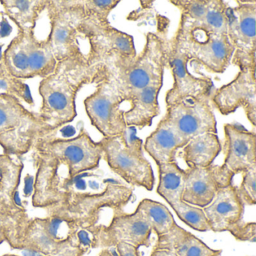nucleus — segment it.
Instances as JSON below:
<instances>
[{
	"label": "nucleus",
	"instance_id": "obj_1",
	"mask_svg": "<svg viewBox=\"0 0 256 256\" xmlns=\"http://www.w3.org/2000/svg\"><path fill=\"white\" fill-rule=\"evenodd\" d=\"M104 72V66L91 62L89 54L58 61L54 71L42 79L38 86L41 120L53 131L72 122L78 115V92L85 85L96 83Z\"/></svg>",
	"mask_w": 256,
	"mask_h": 256
},
{
	"label": "nucleus",
	"instance_id": "obj_2",
	"mask_svg": "<svg viewBox=\"0 0 256 256\" xmlns=\"http://www.w3.org/2000/svg\"><path fill=\"white\" fill-rule=\"evenodd\" d=\"M53 131L16 97L0 91V148L2 154L20 158Z\"/></svg>",
	"mask_w": 256,
	"mask_h": 256
},
{
	"label": "nucleus",
	"instance_id": "obj_3",
	"mask_svg": "<svg viewBox=\"0 0 256 256\" xmlns=\"http://www.w3.org/2000/svg\"><path fill=\"white\" fill-rule=\"evenodd\" d=\"M168 49V42L156 34L149 32L143 50L134 59L104 70L124 97L128 92L163 82Z\"/></svg>",
	"mask_w": 256,
	"mask_h": 256
},
{
	"label": "nucleus",
	"instance_id": "obj_4",
	"mask_svg": "<svg viewBox=\"0 0 256 256\" xmlns=\"http://www.w3.org/2000/svg\"><path fill=\"white\" fill-rule=\"evenodd\" d=\"M0 61L8 74L20 80L44 78L54 71L58 64L48 38L41 40L35 32L20 31L7 46Z\"/></svg>",
	"mask_w": 256,
	"mask_h": 256
},
{
	"label": "nucleus",
	"instance_id": "obj_5",
	"mask_svg": "<svg viewBox=\"0 0 256 256\" xmlns=\"http://www.w3.org/2000/svg\"><path fill=\"white\" fill-rule=\"evenodd\" d=\"M32 152L65 166L70 179L96 170L103 158L101 142L92 140L84 127L74 138H48L37 142Z\"/></svg>",
	"mask_w": 256,
	"mask_h": 256
},
{
	"label": "nucleus",
	"instance_id": "obj_6",
	"mask_svg": "<svg viewBox=\"0 0 256 256\" xmlns=\"http://www.w3.org/2000/svg\"><path fill=\"white\" fill-rule=\"evenodd\" d=\"M103 158L112 172L128 184L152 191L155 176L150 162L144 155L143 140L134 136L131 140L126 134L100 140Z\"/></svg>",
	"mask_w": 256,
	"mask_h": 256
},
{
	"label": "nucleus",
	"instance_id": "obj_7",
	"mask_svg": "<svg viewBox=\"0 0 256 256\" xmlns=\"http://www.w3.org/2000/svg\"><path fill=\"white\" fill-rule=\"evenodd\" d=\"M132 196V188L116 180L108 179L101 192L72 191L64 203L53 208L65 212L80 226H94L98 224L103 209L110 208L114 212L122 210Z\"/></svg>",
	"mask_w": 256,
	"mask_h": 256
},
{
	"label": "nucleus",
	"instance_id": "obj_8",
	"mask_svg": "<svg viewBox=\"0 0 256 256\" xmlns=\"http://www.w3.org/2000/svg\"><path fill=\"white\" fill-rule=\"evenodd\" d=\"M46 10L50 26L47 38L58 62L89 54L82 46V41L86 40L78 30L82 18V0L48 1Z\"/></svg>",
	"mask_w": 256,
	"mask_h": 256
},
{
	"label": "nucleus",
	"instance_id": "obj_9",
	"mask_svg": "<svg viewBox=\"0 0 256 256\" xmlns=\"http://www.w3.org/2000/svg\"><path fill=\"white\" fill-rule=\"evenodd\" d=\"M190 56L186 48L182 30L178 28L174 36L168 41L167 66L173 76L172 88L166 92V106H172L184 98L210 97L214 83L206 76L196 77L188 70Z\"/></svg>",
	"mask_w": 256,
	"mask_h": 256
},
{
	"label": "nucleus",
	"instance_id": "obj_10",
	"mask_svg": "<svg viewBox=\"0 0 256 256\" xmlns=\"http://www.w3.org/2000/svg\"><path fill=\"white\" fill-rule=\"evenodd\" d=\"M96 90L84 102L91 125L103 138L126 134L124 119L125 110L121 108L124 97L106 72L95 84Z\"/></svg>",
	"mask_w": 256,
	"mask_h": 256
},
{
	"label": "nucleus",
	"instance_id": "obj_11",
	"mask_svg": "<svg viewBox=\"0 0 256 256\" xmlns=\"http://www.w3.org/2000/svg\"><path fill=\"white\" fill-rule=\"evenodd\" d=\"M229 10L227 35L234 48L232 64L240 70L256 67V1H236Z\"/></svg>",
	"mask_w": 256,
	"mask_h": 256
},
{
	"label": "nucleus",
	"instance_id": "obj_12",
	"mask_svg": "<svg viewBox=\"0 0 256 256\" xmlns=\"http://www.w3.org/2000/svg\"><path fill=\"white\" fill-rule=\"evenodd\" d=\"M164 118L186 143L204 133L217 134L216 120L210 97H188L168 106Z\"/></svg>",
	"mask_w": 256,
	"mask_h": 256
},
{
	"label": "nucleus",
	"instance_id": "obj_13",
	"mask_svg": "<svg viewBox=\"0 0 256 256\" xmlns=\"http://www.w3.org/2000/svg\"><path fill=\"white\" fill-rule=\"evenodd\" d=\"M212 107L222 115L234 114L242 108L247 119L256 128V67L240 70L233 80L216 89L210 96Z\"/></svg>",
	"mask_w": 256,
	"mask_h": 256
},
{
	"label": "nucleus",
	"instance_id": "obj_14",
	"mask_svg": "<svg viewBox=\"0 0 256 256\" xmlns=\"http://www.w3.org/2000/svg\"><path fill=\"white\" fill-rule=\"evenodd\" d=\"M182 32L190 62L214 74H222L227 70L234 52L227 34H206L198 30Z\"/></svg>",
	"mask_w": 256,
	"mask_h": 256
},
{
	"label": "nucleus",
	"instance_id": "obj_15",
	"mask_svg": "<svg viewBox=\"0 0 256 256\" xmlns=\"http://www.w3.org/2000/svg\"><path fill=\"white\" fill-rule=\"evenodd\" d=\"M36 168L32 205L37 209L47 210L49 208L64 203L71 192L70 178L60 172L61 166L53 160L32 152Z\"/></svg>",
	"mask_w": 256,
	"mask_h": 256
},
{
	"label": "nucleus",
	"instance_id": "obj_16",
	"mask_svg": "<svg viewBox=\"0 0 256 256\" xmlns=\"http://www.w3.org/2000/svg\"><path fill=\"white\" fill-rule=\"evenodd\" d=\"M152 228L144 214L136 209L132 214L114 211L108 226L102 224L100 247L112 248L120 242L130 244L137 248L149 247Z\"/></svg>",
	"mask_w": 256,
	"mask_h": 256
},
{
	"label": "nucleus",
	"instance_id": "obj_17",
	"mask_svg": "<svg viewBox=\"0 0 256 256\" xmlns=\"http://www.w3.org/2000/svg\"><path fill=\"white\" fill-rule=\"evenodd\" d=\"M182 200L193 206H208L218 190L232 185L233 176L220 164L206 168H187Z\"/></svg>",
	"mask_w": 256,
	"mask_h": 256
},
{
	"label": "nucleus",
	"instance_id": "obj_18",
	"mask_svg": "<svg viewBox=\"0 0 256 256\" xmlns=\"http://www.w3.org/2000/svg\"><path fill=\"white\" fill-rule=\"evenodd\" d=\"M224 140L222 145L223 170L234 176L256 167V134L240 124L224 125Z\"/></svg>",
	"mask_w": 256,
	"mask_h": 256
},
{
	"label": "nucleus",
	"instance_id": "obj_19",
	"mask_svg": "<svg viewBox=\"0 0 256 256\" xmlns=\"http://www.w3.org/2000/svg\"><path fill=\"white\" fill-rule=\"evenodd\" d=\"M202 209L212 232H230L244 221L245 204L238 186L232 184L218 190L212 202Z\"/></svg>",
	"mask_w": 256,
	"mask_h": 256
},
{
	"label": "nucleus",
	"instance_id": "obj_20",
	"mask_svg": "<svg viewBox=\"0 0 256 256\" xmlns=\"http://www.w3.org/2000/svg\"><path fill=\"white\" fill-rule=\"evenodd\" d=\"M163 82H157L144 89L132 91L124 97L130 108L124 112L127 127H137L139 130L152 126V120L160 114L158 96Z\"/></svg>",
	"mask_w": 256,
	"mask_h": 256
},
{
	"label": "nucleus",
	"instance_id": "obj_21",
	"mask_svg": "<svg viewBox=\"0 0 256 256\" xmlns=\"http://www.w3.org/2000/svg\"><path fill=\"white\" fill-rule=\"evenodd\" d=\"M186 142L163 118L156 128L145 140L144 149L154 160L156 166L176 161V152L185 146Z\"/></svg>",
	"mask_w": 256,
	"mask_h": 256
},
{
	"label": "nucleus",
	"instance_id": "obj_22",
	"mask_svg": "<svg viewBox=\"0 0 256 256\" xmlns=\"http://www.w3.org/2000/svg\"><path fill=\"white\" fill-rule=\"evenodd\" d=\"M154 248L170 250L175 256H222V252L208 246L176 223L167 234L157 238Z\"/></svg>",
	"mask_w": 256,
	"mask_h": 256
},
{
	"label": "nucleus",
	"instance_id": "obj_23",
	"mask_svg": "<svg viewBox=\"0 0 256 256\" xmlns=\"http://www.w3.org/2000/svg\"><path fill=\"white\" fill-rule=\"evenodd\" d=\"M222 149L217 134L204 133L190 139L182 148L180 156L187 168H206L214 164Z\"/></svg>",
	"mask_w": 256,
	"mask_h": 256
},
{
	"label": "nucleus",
	"instance_id": "obj_24",
	"mask_svg": "<svg viewBox=\"0 0 256 256\" xmlns=\"http://www.w3.org/2000/svg\"><path fill=\"white\" fill-rule=\"evenodd\" d=\"M24 168L20 158L0 154V200L10 208H25L19 192Z\"/></svg>",
	"mask_w": 256,
	"mask_h": 256
},
{
	"label": "nucleus",
	"instance_id": "obj_25",
	"mask_svg": "<svg viewBox=\"0 0 256 256\" xmlns=\"http://www.w3.org/2000/svg\"><path fill=\"white\" fill-rule=\"evenodd\" d=\"M0 4L18 31L35 32L37 20L47 8L48 0H1Z\"/></svg>",
	"mask_w": 256,
	"mask_h": 256
},
{
	"label": "nucleus",
	"instance_id": "obj_26",
	"mask_svg": "<svg viewBox=\"0 0 256 256\" xmlns=\"http://www.w3.org/2000/svg\"><path fill=\"white\" fill-rule=\"evenodd\" d=\"M158 184L156 192L169 205L182 200L185 187L186 170L176 162L158 164Z\"/></svg>",
	"mask_w": 256,
	"mask_h": 256
},
{
	"label": "nucleus",
	"instance_id": "obj_27",
	"mask_svg": "<svg viewBox=\"0 0 256 256\" xmlns=\"http://www.w3.org/2000/svg\"><path fill=\"white\" fill-rule=\"evenodd\" d=\"M29 220L26 208H0V244L7 241L19 248Z\"/></svg>",
	"mask_w": 256,
	"mask_h": 256
},
{
	"label": "nucleus",
	"instance_id": "obj_28",
	"mask_svg": "<svg viewBox=\"0 0 256 256\" xmlns=\"http://www.w3.org/2000/svg\"><path fill=\"white\" fill-rule=\"evenodd\" d=\"M230 8L228 4L224 1L211 0L209 8L202 20L188 30H181L185 32L198 30L206 34H227Z\"/></svg>",
	"mask_w": 256,
	"mask_h": 256
},
{
	"label": "nucleus",
	"instance_id": "obj_29",
	"mask_svg": "<svg viewBox=\"0 0 256 256\" xmlns=\"http://www.w3.org/2000/svg\"><path fill=\"white\" fill-rule=\"evenodd\" d=\"M120 2L118 0H82V18L79 32L110 24L109 14Z\"/></svg>",
	"mask_w": 256,
	"mask_h": 256
},
{
	"label": "nucleus",
	"instance_id": "obj_30",
	"mask_svg": "<svg viewBox=\"0 0 256 256\" xmlns=\"http://www.w3.org/2000/svg\"><path fill=\"white\" fill-rule=\"evenodd\" d=\"M136 209L144 214L157 238L167 234L176 223L167 206L151 199L140 200Z\"/></svg>",
	"mask_w": 256,
	"mask_h": 256
},
{
	"label": "nucleus",
	"instance_id": "obj_31",
	"mask_svg": "<svg viewBox=\"0 0 256 256\" xmlns=\"http://www.w3.org/2000/svg\"><path fill=\"white\" fill-rule=\"evenodd\" d=\"M178 218L193 230L200 232L210 230L209 223L203 209L180 200L170 205Z\"/></svg>",
	"mask_w": 256,
	"mask_h": 256
},
{
	"label": "nucleus",
	"instance_id": "obj_32",
	"mask_svg": "<svg viewBox=\"0 0 256 256\" xmlns=\"http://www.w3.org/2000/svg\"><path fill=\"white\" fill-rule=\"evenodd\" d=\"M102 226V224L80 226L76 230L74 240L76 246L84 256L92 248L100 247Z\"/></svg>",
	"mask_w": 256,
	"mask_h": 256
},
{
	"label": "nucleus",
	"instance_id": "obj_33",
	"mask_svg": "<svg viewBox=\"0 0 256 256\" xmlns=\"http://www.w3.org/2000/svg\"><path fill=\"white\" fill-rule=\"evenodd\" d=\"M256 167L242 173V180L238 192L244 204L254 206L256 204Z\"/></svg>",
	"mask_w": 256,
	"mask_h": 256
},
{
	"label": "nucleus",
	"instance_id": "obj_34",
	"mask_svg": "<svg viewBox=\"0 0 256 256\" xmlns=\"http://www.w3.org/2000/svg\"><path fill=\"white\" fill-rule=\"evenodd\" d=\"M229 233L236 240L242 242H256V224L254 222L242 221L235 226Z\"/></svg>",
	"mask_w": 256,
	"mask_h": 256
},
{
	"label": "nucleus",
	"instance_id": "obj_35",
	"mask_svg": "<svg viewBox=\"0 0 256 256\" xmlns=\"http://www.w3.org/2000/svg\"><path fill=\"white\" fill-rule=\"evenodd\" d=\"M118 256H143L139 248L130 244L120 242L114 247Z\"/></svg>",
	"mask_w": 256,
	"mask_h": 256
},
{
	"label": "nucleus",
	"instance_id": "obj_36",
	"mask_svg": "<svg viewBox=\"0 0 256 256\" xmlns=\"http://www.w3.org/2000/svg\"><path fill=\"white\" fill-rule=\"evenodd\" d=\"M18 248L20 250V256H48L44 253L30 246H22Z\"/></svg>",
	"mask_w": 256,
	"mask_h": 256
},
{
	"label": "nucleus",
	"instance_id": "obj_37",
	"mask_svg": "<svg viewBox=\"0 0 256 256\" xmlns=\"http://www.w3.org/2000/svg\"><path fill=\"white\" fill-rule=\"evenodd\" d=\"M150 256H175L170 250H164V248H152Z\"/></svg>",
	"mask_w": 256,
	"mask_h": 256
},
{
	"label": "nucleus",
	"instance_id": "obj_38",
	"mask_svg": "<svg viewBox=\"0 0 256 256\" xmlns=\"http://www.w3.org/2000/svg\"><path fill=\"white\" fill-rule=\"evenodd\" d=\"M11 74H8V72L5 70L2 62L0 61V82H4L6 79L8 78Z\"/></svg>",
	"mask_w": 256,
	"mask_h": 256
},
{
	"label": "nucleus",
	"instance_id": "obj_39",
	"mask_svg": "<svg viewBox=\"0 0 256 256\" xmlns=\"http://www.w3.org/2000/svg\"><path fill=\"white\" fill-rule=\"evenodd\" d=\"M10 208V206H7V205H6L5 204H4V202H2V200H0V208Z\"/></svg>",
	"mask_w": 256,
	"mask_h": 256
}]
</instances>
